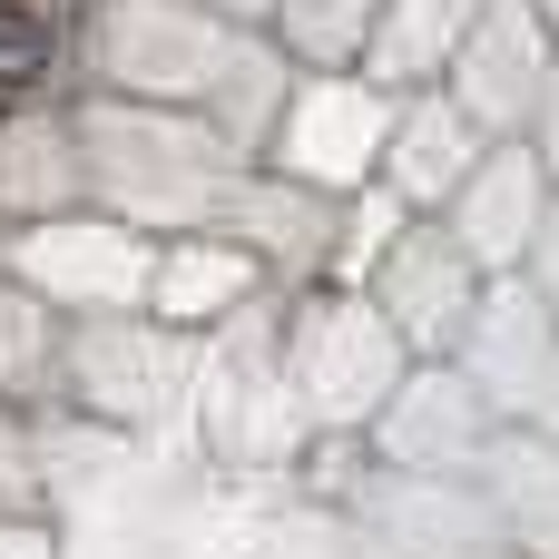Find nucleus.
<instances>
[{
	"label": "nucleus",
	"mask_w": 559,
	"mask_h": 559,
	"mask_svg": "<svg viewBox=\"0 0 559 559\" xmlns=\"http://www.w3.org/2000/svg\"><path fill=\"white\" fill-rule=\"evenodd\" d=\"M49 69H59V10L49 0H0V108L49 88Z\"/></svg>",
	"instance_id": "f257e3e1"
}]
</instances>
